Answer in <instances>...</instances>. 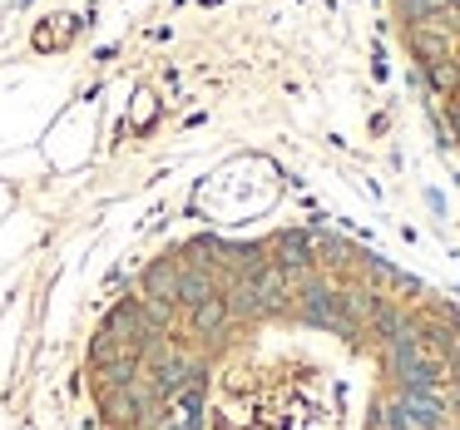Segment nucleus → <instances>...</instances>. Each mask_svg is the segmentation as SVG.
Here are the masks:
<instances>
[{
    "mask_svg": "<svg viewBox=\"0 0 460 430\" xmlns=\"http://www.w3.org/2000/svg\"><path fill=\"white\" fill-rule=\"evenodd\" d=\"M426 80H430V90H436L440 100H456V90H460V60H456V55H446V60H426Z\"/></svg>",
    "mask_w": 460,
    "mask_h": 430,
    "instance_id": "1",
    "label": "nucleus"
}]
</instances>
